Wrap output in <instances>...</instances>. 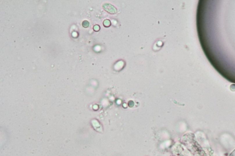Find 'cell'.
Listing matches in <instances>:
<instances>
[{"label": "cell", "instance_id": "6da1fadb", "mask_svg": "<svg viewBox=\"0 0 235 156\" xmlns=\"http://www.w3.org/2000/svg\"><path fill=\"white\" fill-rule=\"evenodd\" d=\"M103 8L104 9L105 11H106L108 13L111 14H114L116 13L117 12L116 8L113 6L111 4L105 3L102 6Z\"/></svg>", "mask_w": 235, "mask_h": 156}, {"label": "cell", "instance_id": "7a4b0ae2", "mask_svg": "<svg viewBox=\"0 0 235 156\" xmlns=\"http://www.w3.org/2000/svg\"><path fill=\"white\" fill-rule=\"evenodd\" d=\"M103 24H104L105 27H109L111 26V23L109 20H105L104 21V23H103Z\"/></svg>", "mask_w": 235, "mask_h": 156}, {"label": "cell", "instance_id": "3957f363", "mask_svg": "<svg viewBox=\"0 0 235 156\" xmlns=\"http://www.w3.org/2000/svg\"><path fill=\"white\" fill-rule=\"evenodd\" d=\"M82 25H83V27H88L89 26V23L87 21H83V23H82Z\"/></svg>", "mask_w": 235, "mask_h": 156}, {"label": "cell", "instance_id": "277c9868", "mask_svg": "<svg viewBox=\"0 0 235 156\" xmlns=\"http://www.w3.org/2000/svg\"><path fill=\"white\" fill-rule=\"evenodd\" d=\"M94 30L96 32H98L100 29V27L98 25H96L93 27Z\"/></svg>", "mask_w": 235, "mask_h": 156}]
</instances>
